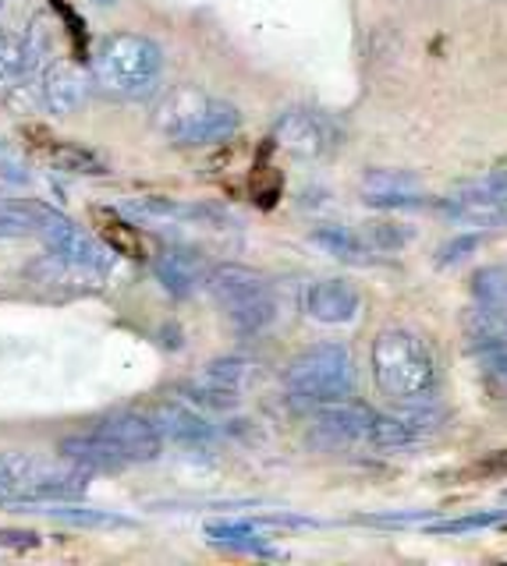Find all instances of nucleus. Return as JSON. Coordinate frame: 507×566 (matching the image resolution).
I'll list each match as a JSON object with an SVG mask.
<instances>
[{
    "label": "nucleus",
    "instance_id": "obj_1",
    "mask_svg": "<svg viewBox=\"0 0 507 566\" xmlns=\"http://www.w3.org/2000/svg\"><path fill=\"white\" fill-rule=\"evenodd\" d=\"M373 379L383 397L408 407H426L441 386V368L436 354L418 333L405 326L380 329L370 350Z\"/></svg>",
    "mask_w": 507,
    "mask_h": 566
},
{
    "label": "nucleus",
    "instance_id": "obj_2",
    "mask_svg": "<svg viewBox=\"0 0 507 566\" xmlns=\"http://www.w3.org/2000/svg\"><path fill=\"white\" fill-rule=\"evenodd\" d=\"M153 128L161 132L170 146L203 149V146H220V142L235 138V132L241 128V114L235 103L209 96L196 85H178L156 103Z\"/></svg>",
    "mask_w": 507,
    "mask_h": 566
},
{
    "label": "nucleus",
    "instance_id": "obj_3",
    "mask_svg": "<svg viewBox=\"0 0 507 566\" xmlns=\"http://www.w3.org/2000/svg\"><path fill=\"white\" fill-rule=\"evenodd\" d=\"M93 85L111 99H146L164 75V50L149 35L114 32L93 53Z\"/></svg>",
    "mask_w": 507,
    "mask_h": 566
},
{
    "label": "nucleus",
    "instance_id": "obj_4",
    "mask_svg": "<svg viewBox=\"0 0 507 566\" xmlns=\"http://www.w3.org/2000/svg\"><path fill=\"white\" fill-rule=\"evenodd\" d=\"M90 489V471L75 464H43L29 453H0V503L4 506H46L79 500Z\"/></svg>",
    "mask_w": 507,
    "mask_h": 566
},
{
    "label": "nucleus",
    "instance_id": "obj_5",
    "mask_svg": "<svg viewBox=\"0 0 507 566\" xmlns=\"http://www.w3.org/2000/svg\"><path fill=\"white\" fill-rule=\"evenodd\" d=\"M206 287L241 336H256L273 326L277 318L273 283L259 270H252V265L220 262L206 273Z\"/></svg>",
    "mask_w": 507,
    "mask_h": 566
},
{
    "label": "nucleus",
    "instance_id": "obj_6",
    "mask_svg": "<svg viewBox=\"0 0 507 566\" xmlns=\"http://www.w3.org/2000/svg\"><path fill=\"white\" fill-rule=\"evenodd\" d=\"M284 389L294 403L323 407L348 400L355 389V365L344 344H312L284 368Z\"/></svg>",
    "mask_w": 507,
    "mask_h": 566
},
{
    "label": "nucleus",
    "instance_id": "obj_7",
    "mask_svg": "<svg viewBox=\"0 0 507 566\" xmlns=\"http://www.w3.org/2000/svg\"><path fill=\"white\" fill-rule=\"evenodd\" d=\"M259 379V365L249 358H217L196 379L185 382V400L206 411H231Z\"/></svg>",
    "mask_w": 507,
    "mask_h": 566
},
{
    "label": "nucleus",
    "instance_id": "obj_8",
    "mask_svg": "<svg viewBox=\"0 0 507 566\" xmlns=\"http://www.w3.org/2000/svg\"><path fill=\"white\" fill-rule=\"evenodd\" d=\"M37 238L46 244L50 255H58L64 262H75V265H85V270H96L103 276H107V270L114 265V248L96 241L90 230L79 227L75 220H68L64 212L50 209V206H43V212H40Z\"/></svg>",
    "mask_w": 507,
    "mask_h": 566
},
{
    "label": "nucleus",
    "instance_id": "obj_9",
    "mask_svg": "<svg viewBox=\"0 0 507 566\" xmlns=\"http://www.w3.org/2000/svg\"><path fill=\"white\" fill-rule=\"evenodd\" d=\"M273 142L294 159H323L338 149V124L320 111H288L273 124Z\"/></svg>",
    "mask_w": 507,
    "mask_h": 566
},
{
    "label": "nucleus",
    "instance_id": "obj_10",
    "mask_svg": "<svg viewBox=\"0 0 507 566\" xmlns=\"http://www.w3.org/2000/svg\"><path fill=\"white\" fill-rule=\"evenodd\" d=\"M373 424H376V411L348 397V400L323 403L312 411V439L323 442L330 450L359 447V442H373Z\"/></svg>",
    "mask_w": 507,
    "mask_h": 566
},
{
    "label": "nucleus",
    "instance_id": "obj_11",
    "mask_svg": "<svg viewBox=\"0 0 507 566\" xmlns=\"http://www.w3.org/2000/svg\"><path fill=\"white\" fill-rule=\"evenodd\" d=\"M93 429L114 442V450L125 457V464H149L164 450V436L156 429V421L135 411H117L111 418H100Z\"/></svg>",
    "mask_w": 507,
    "mask_h": 566
},
{
    "label": "nucleus",
    "instance_id": "obj_12",
    "mask_svg": "<svg viewBox=\"0 0 507 566\" xmlns=\"http://www.w3.org/2000/svg\"><path fill=\"white\" fill-rule=\"evenodd\" d=\"M359 308H362V294L352 280L327 276V280L309 283V291H306V312H309V318H317L323 326L352 323Z\"/></svg>",
    "mask_w": 507,
    "mask_h": 566
},
{
    "label": "nucleus",
    "instance_id": "obj_13",
    "mask_svg": "<svg viewBox=\"0 0 507 566\" xmlns=\"http://www.w3.org/2000/svg\"><path fill=\"white\" fill-rule=\"evenodd\" d=\"M40 88H43V106L50 114L58 117H68L75 114L79 106L90 96V82H85V71L72 61H50L43 67V78H40Z\"/></svg>",
    "mask_w": 507,
    "mask_h": 566
},
{
    "label": "nucleus",
    "instance_id": "obj_14",
    "mask_svg": "<svg viewBox=\"0 0 507 566\" xmlns=\"http://www.w3.org/2000/svg\"><path fill=\"white\" fill-rule=\"evenodd\" d=\"M362 199L380 209H415L426 202V191L408 170H370L362 177Z\"/></svg>",
    "mask_w": 507,
    "mask_h": 566
},
{
    "label": "nucleus",
    "instance_id": "obj_15",
    "mask_svg": "<svg viewBox=\"0 0 507 566\" xmlns=\"http://www.w3.org/2000/svg\"><path fill=\"white\" fill-rule=\"evenodd\" d=\"M153 421H156V429H161V436L178 442V447H209V442H214V424H209L196 411V403H188V400H164L156 407Z\"/></svg>",
    "mask_w": 507,
    "mask_h": 566
},
{
    "label": "nucleus",
    "instance_id": "obj_16",
    "mask_svg": "<svg viewBox=\"0 0 507 566\" xmlns=\"http://www.w3.org/2000/svg\"><path fill=\"white\" fill-rule=\"evenodd\" d=\"M153 273L164 283V291L174 297H188L192 291L206 283L209 265L192 252V248H167L153 259Z\"/></svg>",
    "mask_w": 507,
    "mask_h": 566
},
{
    "label": "nucleus",
    "instance_id": "obj_17",
    "mask_svg": "<svg viewBox=\"0 0 507 566\" xmlns=\"http://www.w3.org/2000/svg\"><path fill=\"white\" fill-rule=\"evenodd\" d=\"M132 217L149 220V223H220L224 212L203 202H185V199H164V195H149V199H135L125 206Z\"/></svg>",
    "mask_w": 507,
    "mask_h": 566
},
{
    "label": "nucleus",
    "instance_id": "obj_18",
    "mask_svg": "<svg viewBox=\"0 0 507 566\" xmlns=\"http://www.w3.org/2000/svg\"><path fill=\"white\" fill-rule=\"evenodd\" d=\"M61 457L68 464H75L82 471H117V468H128L125 457L114 450L111 439H103L96 429L90 432H79V436H68L61 439Z\"/></svg>",
    "mask_w": 507,
    "mask_h": 566
},
{
    "label": "nucleus",
    "instance_id": "obj_19",
    "mask_svg": "<svg viewBox=\"0 0 507 566\" xmlns=\"http://www.w3.org/2000/svg\"><path fill=\"white\" fill-rule=\"evenodd\" d=\"M465 336L468 347L486 361H497L500 354H507V315L476 305L472 315L465 318Z\"/></svg>",
    "mask_w": 507,
    "mask_h": 566
},
{
    "label": "nucleus",
    "instance_id": "obj_20",
    "mask_svg": "<svg viewBox=\"0 0 507 566\" xmlns=\"http://www.w3.org/2000/svg\"><path fill=\"white\" fill-rule=\"evenodd\" d=\"M29 273L40 280V287H58V291H93L103 280V273L85 270V265H75V262H64L50 252L37 265H29Z\"/></svg>",
    "mask_w": 507,
    "mask_h": 566
},
{
    "label": "nucleus",
    "instance_id": "obj_21",
    "mask_svg": "<svg viewBox=\"0 0 507 566\" xmlns=\"http://www.w3.org/2000/svg\"><path fill=\"white\" fill-rule=\"evenodd\" d=\"M206 538L214 545L235 548V553H249V556H273V548L267 538L259 535V527L252 521H217L206 524Z\"/></svg>",
    "mask_w": 507,
    "mask_h": 566
},
{
    "label": "nucleus",
    "instance_id": "obj_22",
    "mask_svg": "<svg viewBox=\"0 0 507 566\" xmlns=\"http://www.w3.org/2000/svg\"><path fill=\"white\" fill-rule=\"evenodd\" d=\"M312 241H317L327 255H334L341 262H370L373 255V248L365 244L362 230L355 234V230H348V227H320L317 234H312Z\"/></svg>",
    "mask_w": 507,
    "mask_h": 566
},
{
    "label": "nucleus",
    "instance_id": "obj_23",
    "mask_svg": "<svg viewBox=\"0 0 507 566\" xmlns=\"http://www.w3.org/2000/svg\"><path fill=\"white\" fill-rule=\"evenodd\" d=\"M43 202H22V199H0V238H37Z\"/></svg>",
    "mask_w": 507,
    "mask_h": 566
},
{
    "label": "nucleus",
    "instance_id": "obj_24",
    "mask_svg": "<svg viewBox=\"0 0 507 566\" xmlns=\"http://www.w3.org/2000/svg\"><path fill=\"white\" fill-rule=\"evenodd\" d=\"M40 513H50V517H58L64 524H75V527H132L128 517H121L114 510H96V506H72V500L64 503H46V510Z\"/></svg>",
    "mask_w": 507,
    "mask_h": 566
},
{
    "label": "nucleus",
    "instance_id": "obj_25",
    "mask_svg": "<svg viewBox=\"0 0 507 566\" xmlns=\"http://www.w3.org/2000/svg\"><path fill=\"white\" fill-rule=\"evenodd\" d=\"M451 199L454 202H494V199H507V170L476 174L472 181H465L458 191H454Z\"/></svg>",
    "mask_w": 507,
    "mask_h": 566
},
{
    "label": "nucleus",
    "instance_id": "obj_26",
    "mask_svg": "<svg viewBox=\"0 0 507 566\" xmlns=\"http://www.w3.org/2000/svg\"><path fill=\"white\" fill-rule=\"evenodd\" d=\"M46 159L58 170H68V174H103L107 170L100 156H93L90 149H79V146H54L46 153Z\"/></svg>",
    "mask_w": 507,
    "mask_h": 566
},
{
    "label": "nucleus",
    "instance_id": "obj_27",
    "mask_svg": "<svg viewBox=\"0 0 507 566\" xmlns=\"http://www.w3.org/2000/svg\"><path fill=\"white\" fill-rule=\"evenodd\" d=\"M362 238L373 252H397V248L412 238V230H405L401 223H365Z\"/></svg>",
    "mask_w": 507,
    "mask_h": 566
},
{
    "label": "nucleus",
    "instance_id": "obj_28",
    "mask_svg": "<svg viewBox=\"0 0 507 566\" xmlns=\"http://www.w3.org/2000/svg\"><path fill=\"white\" fill-rule=\"evenodd\" d=\"M40 545V535L32 531H0V548H32Z\"/></svg>",
    "mask_w": 507,
    "mask_h": 566
},
{
    "label": "nucleus",
    "instance_id": "obj_29",
    "mask_svg": "<svg viewBox=\"0 0 507 566\" xmlns=\"http://www.w3.org/2000/svg\"><path fill=\"white\" fill-rule=\"evenodd\" d=\"M476 244H479V238H458L454 244H447V248H444L441 259H436V262H441V265L458 262V259H462V252H472V248H476Z\"/></svg>",
    "mask_w": 507,
    "mask_h": 566
},
{
    "label": "nucleus",
    "instance_id": "obj_30",
    "mask_svg": "<svg viewBox=\"0 0 507 566\" xmlns=\"http://www.w3.org/2000/svg\"><path fill=\"white\" fill-rule=\"evenodd\" d=\"M489 368H494V371H497V376L504 379V386H507V354H500V358H497V361H489Z\"/></svg>",
    "mask_w": 507,
    "mask_h": 566
},
{
    "label": "nucleus",
    "instance_id": "obj_31",
    "mask_svg": "<svg viewBox=\"0 0 507 566\" xmlns=\"http://www.w3.org/2000/svg\"><path fill=\"white\" fill-rule=\"evenodd\" d=\"M100 4H117V0H100Z\"/></svg>",
    "mask_w": 507,
    "mask_h": 566
},
{
    "label": "nucleus",
    "instance_id": "obj_32",
    "mask_svg": "<svg viewBox=\"0 0 507 566\" xmlns=\"http://www.w3.org/2000/svg\"><path fill=\"white\" fill-rule=\"evenodd\" d=\"M0 40H4V32H0Z\"/></svg>",
    "mask_w": 507,
    "mask_h": 566
},
{
    "label": "nucleus",
    "instance_id": "obj_33",
    "mask_svg": "<svg viewBox=\"0 0 507 566\" xmlns=\"http://www.w3.org/2000/svg\"><path fill=\"white\" fill-rule=\"evenodd\" d=\"M0 4H4V0H0Z\"/></svg>",
    "mask_w": 507,
    "mask_h": 566
}]
</instances>
